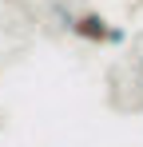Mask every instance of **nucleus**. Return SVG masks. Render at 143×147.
<instances>
[{"label": "nucleus", "mask_w": 143, "mask_h": 147, "mask_svg": "<svg viewBox=\"0 0 143 147\" xmlns=\"http://www.w3.org/2000/svg\"><path fill=\"white\" fill-rule=\"evenodd\" d=\"M72 32H76L80 40H88V44H111V24H107L99 12L76 16V20H72Z\"/></svg>", "instance_id": "obj_1"}]
</instances>
